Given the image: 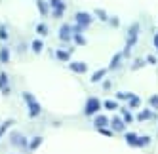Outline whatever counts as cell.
Masks as SVG:
<instances>
[{"label": "cell", "mask_w": 158, "mask_h": 154, "mask_svg": "<svg viewBox=\"0 0 158 154\" xmlns=\"http://www.w3.org/2000/svg\"><path fill=\"white\" fill-rule=\"evenodd\" d=\"M23 99H25L27 105H29V116H31V118H36V116L42 112V108H40L38 101L35 99V95H31L29 91H23Z\"/></svg>", "instance_id": "6da1fadb"}, {"label": "cell", "mask_w": 158, "mask_h": 154, "mask_svg": "<svg viewBox=\"0 0 158 154\" xmlns=\"http://www.w3.org/2000/svg\"><path fill=\"white\" fill-rule=\"evenodd\" d=\"M99 108H101L99 99H97V97H89L88 101H86V107H84V114L92 116V114H95V112L99 111Z\"/></svg>", "instance_id": "7a4b0ae2"}, {"label": "cell", "mask_w": 158, "mask_h": 154, "mask_svg": "<svg viewBox=\"0 0 158 154\" xmlns=\"http://www.w3.org/2000/svg\"><path fill=\"white\" fill-rule=\"evenodd\" d=\"M74 19H76V23H78L80 29H86L88 25H92V21H94V17L89 15V14H86V12H76Z\"/></svg>", "instance_id": "3957f363"}, {"label": "cell", "mask_w": 158, "mask_h": 154, "mask_svg": "<svg viewBox=\"0 0 158 154\" xmlns=\"http://www.w3.org/2000/svg\"><path fill=\"white\" fill-rule=\"evenodd\" d=\"M137 30H139V25H131L130 32H128V42H126V53H130L131 46L135 44V40H137Z\"/></svg>", "instance_id": "277c9868"}, {"label": "cell", "mask_w": 158, "mask_h": 154, "mask_svg": "<svg viewBox=\"0 0 158 154\" xmlns=\"http://www.w3.org/2000/svg\"><path fill=\"white\" fill-rule=\"evenodd\" d=\"M50 6L53 8V15L55 17H61L65 12V2L63 0H50Z\"/></svg>", "instance_id": "5b68a950"}, {"label": "cell", "mask_w": 158, "mask_h": 154, "mask_svg": "<svg viewBox=\"0 0 158 154\" xmlns=\"http://www.w3.org/2000/svg\"><path fill=\"white\" fill-rule=\"evenodd\" d=\"M12 143H14V145H17V147H29L27 139L21 135V133H14V135H12Z\"/></svg>", "instance_id": "8992f818"}, {"label": "cell", "mask_w": 158, "mask_h": 154, "mask_svg": "<svg viewBox=\"0 0 158 154\" xmlns=\"http://www.w3.org/2000/svg\"><path fill=\"white\" fill-rule=\"evenodd\" d=\"M71 36H73V34H71V27H69V25H63V27L59 29V38H61V40H71Z\"/></svg>", "instance_id": "52a82bcc"}, {"label": "cell", "mask_w": 158, "mask_h": 154, "mask_svg": "<svg viewBox=\"0 0 158 154\" xmlns=\"http://www.w3.org/2000/svg\"><path fill=\"white\" fill-rule=\"evenodd\" d=\"M69 67H71V69H73L74 72H80V74L88 71V65H86V63H80V61H78V63H71Z\"/></svg>", "instance_id": "ba28073f"}, {"label": "cell", "mask_w": 158, "mask_h": 154, "mask_svg": "<svg viewBox=\"0 0 158 154\" xmlns=\"http://www.w3.org/2000/svg\"><path fill=\"white\" fill-rule=\"evenodd\" d=\"M0 90L4 91V95H8V74L0 72Z\"/></svg>", "instance_id": "9c48e42d"}, {"label": "cell", "mask_w": 158, "mask_h": 154, "mask_svg": "<svg viewBox=\"0 0 158 154\" xmlns=\"http://www.w3.org/2000/svg\"><path fill=\"white\" fill-rule=\"evenodd\" d=\"M110 124H112V129H114V131H122L124 128H126V124H124V120H122V118H114Z\"/></svg>", "instance_id": "30bf717a"}, {"label": "cell", "mask_w": 158, "mask_h": 154, "mask_svg": "<svg viewBox=\"0 0 158 154\" xmlns=\"http://www.w3.org/2000/svg\"><path fill=\"white\" fill-rule=\"evenodd\" d=\"M10 61V50L6 48V46H2V48H0V63H8Z\"/></svg>", "instance_id": "8fae6325"}, {"label": "cell", "mask_w": 158, "mask_h": 154, "mask_svg": "<svg viewBox=\"0 0 158 154\" xmlns=\"http://www.w3.org/2000/svg\"><path fill=\"white\" fill-rule=\"evenodd\" d=\"M94 124L101 129V128H105L107 124H109V118L107 116H95V120H94Z\"/></svg>", "instance_id": "7c38bea8"}, {"label": "cell", "mask_w": 158, "mask_h": 154, "mask_svg": "<svg viewBox=\"0 0 158 154\" xmlns=\"http://www.w3.org/2000/svg\"><path fill=\"white\" fill-rule=\"evenodd\" d=\"M105 74H107V69H99L97 72H94V74H92V82H99Z\"/></svg>", "instance_id": "4fadbf2b"}, {"label": "cell", "mask_w": 158, "mask_h": 154, "mask_svg": "<svg viewBox=\"0 0 158 154\" xmlns=\"http://www.w3.org/2000/svg\"><path fill=\"white\" fill-rule=\"evenodd\" d=\"M137 135L135 133H126V141H128V145H131V147H137Z\"/></svg>", "instance_id": "5bb4252c"}, {"label": "cell", "mask_w": 158, "mask_h": 154, "mask_svg": "<svg viewBox=\"0 0 158 154\" xmlns=\"http://www.w3.org/2000/svg\"><path fill=\"white\" fill-rule=\"evenodd\" d=\"M120 59H122V53H116V55L112 57V61H110V65H109V69H116L118 65H120Z\"/></svg>", "instance_id": "9a60e30c"}, {"label": "cell", "mask_w": 158, "mask_h": 154, "mask_svg": "<svg viewBox=\"0 0 158 154\" xmlns=\"http://www.w3.org/2000/svg\"><path fill=\"white\" fill-rule=\"evenodd\" d=\"M40 143H42V137H35V139L29 143V148H31V150H36V148L40 147Z\"/></svg>", "instance_id": "2e32d148"}, {"label": "cell", "mask_w": 158, "mask_h": 154, "mask_svg": "<svg viewBox=\"0 0 158 154\" xmlns=\"http://www.w3.org/2000/svg\"><path fill=\"white\" fill-rule=\"evenodd\" d=\"M42 40H32V51H36V53H40L42 51Z\"/></svg>", "instance_id": "e0dca14e"}, {"label": "cell", "mask_w": 158, "mask_h": 154, "mask_svg": "<svg viewBox=\"0 0 158 154\" xmlns=\"http://www.w3.org/2000/svg\"><path fill=\"white\" fill-rule=\"evenodd\" d=\"M151 143V137H139L137 139V147H147Z\"/></svg>", "instance_id": "ac0fdd59"}, {"label": "cell", "mask_w": 158, "mask_h": 154, "mask_svg": "<svg viewBox=\"0 0 158 154\" xmlns=\"http://www.w3.org/2000/svg\"><path fill=\"white\" fill-rule=\"evenodd\" d=\"M73 38H74V40H76L78 44H86V38H84V36L80 34V32H74V34H73Z\"/></svg>", "instance_id": "d6986e66"}, {"label": "cell", "mask_w": 158, "mask_h": 154, "mask_svg": "<svg viewBox=\"0 0 158 154\" xmlns=\"http://www.w3.org/2000/svg\"><path fill=\"white\" fill-rule=\"evenodd\" d=\"M10 126H12V120H8V122H4L2 126H0V137H2V135H4V131H6V129H8Z\"/></svg>", "instance_id": "ffe728a7"}, {"label": "cell", "mask_w": 158, "mask_h": 154, "mask_svg": "<svg viewBox=\"0 0 158 154\" xmlns=\"http://www.w3.org/2000/svg\"><path fill=\"white\" fill-rule=\"evenodd\" d=\"M36 4H38V10H40V14H42V15H46V12H48V8H46V4H44L42 0H38Z\"/></svg>", "instance_id": "44dd1931"}, {"label": "cell", "mask_w": 158, "mask_h": 154, "mask_svg": "<svg viewBox=\"0 0 158 154\" xmlns=\"http://www.w3.org/2000/svg\"><path fill=\"white\" fill-rule=\"evenodd\" d=\"M149 103H151L152 108H156V111H158V95H152V97L149 99Z\"/></svg>", "instance_id": "7402d4cb"}, {"label": "cell", "mask_w": 158, "mask_h": 154, "mask_svg": "<svg viewBox=\"0 0 158 154\" xmlns=\"http://www.w3.org/2000/svg\"><path fill=\"white\" fill-rule=\"evenodd\" d=\"M36 30H38V34H42V36H44V34H48V27H46V25H42V23L36 27Z\"/></svg>", "instance_id": "603a6c76"}, {"label": "cell", "mask_w": 158, "mask_h": 154, "mask_svg": "<svg viewBox=\"0 0 158 154\" xmlns=\"http://www.w3.org/2000/svg\"><path fill=\"white\" fill-rule=\"evenodd\" d=\"M118 105H116V101H105V108H109V111H114Z\"/></svg>", "instance_id": "cb8c5ba5"}, {"label": "cell", "mask_w": 158, "mask_h": 154, "mask_svg": "<svg viewBox=\"0 0 158 154\" xmlns=\"http://www.w3.org/2000/svg\"><path fill=\"white\" fill-rule=\"evenodd\" d=\"M57 57H59L61 61H67V59H69V51H61V50H59V51H57Z\"/></svg>", "instance_id": "d4e9b609"}, {"label": "cell", "mask_w": 158, "mask_h": 154, "mask_svg": "<svg viewBox=\"0 0 158 154\" xmlns=\"http://www.w3.org/2000/svg\"><path fill=\"white\" fill-rule=\"evenodd\" d=\"M122 114H124V122H131V120H133V118H131V114L126 111V108H122Z\"/></svg>", "instance_id": "484cf974"}, {"label": "cell", "mask_w": 158, "mask_h": 154, "mask_svg": "<svg viewBox=\"0 0 158 154\" xmlns=\"http://www.w3.org/2000/svg\"><path fill=\"white\" fill-rule=\"evenodd\" d=\"M95 15H99V19H103V21H107L109 17H107V14L103 12V10H95Z\"/></svg>", "instance_id": "4316f807"}, {"label": "cell", "mask_w": 158, "mask_h": 154, "mask_svg": "<svg viewBox=\"0 0 158 154\" xmlns=\"http://www.w3.org/2000/svg\"><path fill=\"white\" fill-rule=\"evenodd\" d=\"M0 38H2V40L8 38V32H6V27L4 25H0Z\"/></svg>", "instance_id": "83f0119b"}, {"label": "cell", "mask_w": 158, "mask_h": 154, "mask_svg": "<svg viewBox=\"0 0 158 154\" xmlns=\"http://www.w3.org/2000/svg\"><path fill=\"white\" fill-rule=\"evenodd\" d=\"M137 105H139V97H135V95H133V97L130 99V107H137Z\"/></svg>", "instance_id": "f1b7e54d"}, {"label": "cell", "mask_w": 158, "mask_h": 154, "mask_svg": "<svg viewBox=\"0 0 158 154\" xmlns=\"http://www.w3.org/2000/svg\"><path fill=\"white\" fill-rule=\"evenodd\" d=\"M99 131H101L103 135H107V137H110V135H112V131H110V129H105V128H101Z\"/></svg>", "instance_id": "f546056e"}, {"label": "cell", "mask_w": 158, "mask_h": 154, "mask_svg": "<svg viewBox=\"0 0 158 154\" xmlns=\"http://www.w3.org/2000/svg\"><path fill=\"white\" fill-rule=\"evenodd\" d=\"M149 116H151V112H149V111H145V112L139 114V120H145V118H149Z\"/></svg>", "instance_id": "4dcf8cb0"}, {"label": "cell", "mask_w": 158, "mask_h": 154, "mask_svg": "<svg viewBox=\"0 0 158 154\" xmlns=\"http://www.w3.org/2000/svg\"><path fill=\"white\" fill-rule=\"evenodd\" d=\"M154 46L158 48V34H154Z\"/></svg>", "instance_id": "1f68e13d"}]
</instances>
